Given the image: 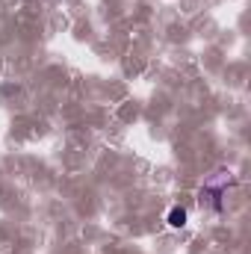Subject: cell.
<instances>
[{
  "instance_id": "6da1fadb",
  "label": "cell",
  "mask_w": 251,
  "mask_h": 254,
  "mask_svg": "<svg viewBox=\"0 0 251 254\" xmlns=\"http://www.w3.org/2000/svg\"><path fill=\"white\" fill-rule=\"evenodd\" d=\"M234 184V175L228 172V169H222V172H213L207 181H204V190H201V201L207 198V204L213 207V210H222V195L225 190Z\"/></svg>"
},
{
  "instance_id": "7a4b0ae2",
  "label": "cell",
  "mask_w": 251,
  "mask_h": 254,
  "mask_svg": "<svg viewBox=\"0 0 251 254\" xmlns=\"http://www.w3.org/2000/svg\"><path fill=\"white\" fill-rule=\"evenodd\" d=\"M169 225H172V228H184V225H187V210H184V207H172Z\"/></svg>"
}]
</instances>
